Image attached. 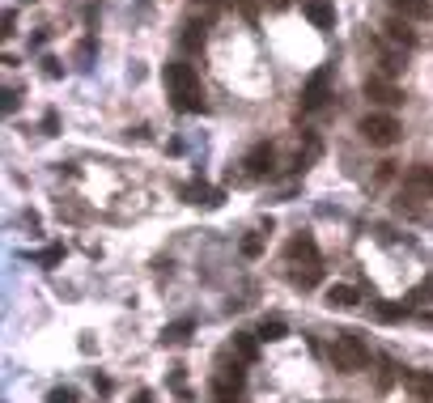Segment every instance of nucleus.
I'll list each match as a JSON object with an SVG mask.
<instances>
[{
	"label": "nucleus",
	"mask_w": 433,
	"mask_h": 403,
	"mask_svg": "<svg viewBox=\"0 0 433 403\" xmlns=\"http://www.w3.org/2000/svg\"><path fill=\"white\" fill-rule=\"evenodd\" d=\"M162 81H166V89H170V98H174V106H179L183 115L204 110V89H200V76H196L191 64H183V59L166 64V68H162Z\"/></svg>",
	"instance_id": "nucleus-1"
},
{
	"label": "nucleus",
	"mask_w": 433,
	"mask_h": 403,
	"mask_svg": "<svg viewBox=\"0 0 433 403\" xmlns=\"http://www.w3.org/2000/svg\"><path fill=\"white\" fill-rule=\"evenodd\" d=\"M327 357H332V365H336L340 374H357V370L370 365V348L361 344L357 331H340V340L327 348Z\"/></svg>",
	"instance_id": "nucleus-2"
},
{
	"label": "nucleus",
	"mask_w": 433,
	"mask_h": 403,
	"mask_svg": "<svg viewBox=\"0 0 433 403\" xmlns=\"http://www.w3.org/2000/svg\"><path fill=\"white\" fill-rule=\"evenodd\" d=\"M357 132H361L370 144L387 149V144H395V140H400V132H404V127H400V119H395V115H387V110H370V115L357 123Z\"/></svg>",
	"instance_id": "nucleus-3"
},
{
	"label": "nucleus",
	"mask_w": 433,
	"mask_h": 403,
	"mask_svg": "<svg viewBox=\"0 0 433 403\" xmlns=\"http://www.w3.org/2000/svg\"><path fill=\"white\" fill-rule=\"evenodd\" d=\"M327 89H332V68H319L306 85H302V110H319L327 102Z\"/></svg>",
	"instance_id": "nucleus-4"
},
{
	"label": "nucleus",
	"mask_w": 433,
	"mask_h": 403,
	"mask_svg": "<svg viewBox=\"0 0 433 403\" xmlns=\"http://www.w3.org/2000/svg\"><path fill=\"white\" fill-rule=\"evenodd\" d=\"M242 166H247L251 178H264V174H272V166H276V149H272V144H255Z\"/></svg>",
	"instance_id": "nucleus-5"
},
{
	"label": "nucleus",
	"mask_w": 433,
	"mask_h": 403,
	"mask_svg": "<svg viewBox=\"0 0 433 403\" xmlns=\"http://www.w3.org/2000/svg\"><path fill=\"white\" fill-rule=\"evenodd\" d=\"M366 98L378 102V106H395V102H404V93H400L391 81H383V76H366Z\"/></svg>",
	"instance_id": "nucleus-6"
},
{
	"label": "nucleus",
	"mask_w": 433,
	"mask_h": 403,
	"mask_svg": "<svg viewBox=\"0 0 433 403\" xmlns=\"http://www.w3.org/2000/svg\"><path fill=\"white\" fill-rule=\"evenodd\" d=\"M302 13H306L310 25H319V30H332V25H336V4H332V0H302Z\"/></svg>",
	"instance_id": "nucleus-7"
},
{
	"label": "nucleus",
	"mask_w": 433,
	"mask_h": 403,
	"mask_svg": "<svg viewBox=\"0 0 433 403\" xmlns=\"http://www.w3.org/2000/svg\"><path fill=\"white\" fill-rule=\"evenodd\" d=\"M383 30H387V38H391L395 47H404V51H412V47H417V30H412V21H404V17H391Z\"/></svg>",
	"instance_id": "nucleus-8"
},
{
	"label": "nucleus",
	"mask_w": 433,
	"mask_h": 403,
	"mask_svg": "<svg viewBox=\"0 0 433 403\" xmlns=\"http://www.w3.org/2000/svg\"><path fill=\"white\" fill-rule=\"evenodd\" d=\"M391 8H395V17H404V21H429L433 17L429 0H391Z\"/></svg>",
	"instance_id": "nucleus-9"
},
{
	"label": "nucleus",
	"mask_w": 433,
	"mask_h": 403,
	"mask_svg": "<svg viewBox=\"0 0 433 403\" xmlns=\"http://www.w3.org/2000/svg\"><path fill=\"white\" fill-rule=\"evenodd\" d=\"M323 297H327V306H332V310H349V306H357V302H361V293H357L353 285H327V293H323Z\"/></svg>",
	"instance_id": "nucleus-10"
},
{
	"label": "nucleus",
	"mask_w": 433,
	"mask_h": 403,
	"mask_svg": "<svg viewBox=\"0 0 433 403\" xmlns=\"http://www.w3.org/2000/svg\"><path fill=\"white\" fill-rule=\"evenodd\" d=\"M404 187H408V191H421V195L433 200V166H412V170L404 174Z\"/></svg>",
	"instance_id": "nucleus-11"
},
{
	"label": "nucleus",
	"mask_w": 433,
	"mask_h": 403,
	"mask_svg": "<svg viewBox=\"0 0 433 403\" xmlns=\"http://www.w3.org/2000/svg\"><path fill=\"white\" fill-rule=\"evenodd\" d=\"M289 259H306V263H319V246H315V238H310V234H298V238L289 242Z\"/></svg>",
	"instance_id": "nucleus-12"
},
{
	"label": "nucleus",
	"mask_w": 433,
	"mask_h": 403,
	"mask_svg": "<svg viewBox=\"0 0 433 403\" xmlns=\"http://www.w3.org/2000/svg\"><path fill=\"white\" fill-rule=\"evenodd\" d=\"M191 331H196V323H191V319H179V323H170V327L162 331V344H170V348H174V344H187Z\"/></svg>",
	"instance_id": "nucleus-13"
},
{
	"label": "nucleus",
	"mask_w": 433,
	"mask_h": 403,
	"mask_svg": "<svg viewBox=\"0 0 433 403\" xmlns=\"http://www.w3.org/2000/svg\"><path fill=\"white\" fill-rule=\"evenodd\" d=\"M183 195H187V204H208V208H213V204H221V191H208L204 183H187V187H183Z\"/></svg>",
	"instance_id": "nucleus-14"
},
{
	"label": "nucleus",
	"mask_w": 433,
	"mask_h": 403,
	"mask_svg": "<svg viewBox=\"0 0 433 403\" xmlns=\"http://www.w3.org/2000/svg\"><path fill=\"white\" fill-rule=\"evenodd\" d=\"M285 331H289V327H285V319H276V314H272V319H264V323L255 327V336H259L264 344H276V340H285Z\"/></svg>",
	"instance_id": "nucleus-15"
},
{
	"label": "nucleus",
	"mask_w": 433,
	"mask_h": 403,
	"mask_svg": "<svg viewBox=\"0 0 433 403\" xmlns=\"http://www.w3.org/2000/svg\"><path fill=\"white\" fill-rule=\"evenodd\" d=\"M289 280H293V285H298V289H319V285H323V268H319V263H310V268H306V272H302V268H298V272H293V276H289Z\"/></svg>",
	"instance_id": "nucleus-16"
},
{
	"label": "nucleus",
	"mask_w": 433,
	"mask_h": 403,
	"mask_svg": "<svg viewBox=\"0 0 433 403\" xmlns=\"http://www.w3.org/2000/svg\"><path fill=\"white\" fill-rule=\"evenodd\" d=\"M255 340H259V336H251V331H238V336H234V348H238L242 361H255Z\"/></svg>",
	"instance_id": "nucleus-17"
},
{
	"label": "nucleus",
	"mask_w": 433,
	"mask_h": 403,
	"mask_svg": "<svg viewBox=\"0 0 433 403\" xmlns=\"http://www.w3.org/2000/svg\"><path fill=\"white\" fill-rule=\"evenodd\" d=\"M238 251H242L247 259H259V255H264V234H247V238L238 242Z\"/></svg>",
	"instance_id": "nucleus-18"
},
{
	"label": "nucleus",
	"mask_w": 433,
	"mask_h": 403,
	"mask_svg": "<svg viewBox=\"0 0 433 403\" xmlns=\"http://www.w3.org/2000/svg\"><path fill=\"white\" fill-rule=\"evenodd\" d=\"M408 387H412L421 399H429V395H433V378H429V374H408Z\"/></svg>",
	"instance_id": "nucleus-19"
},
{
	"label": "nucleus",
	"mask_w": 433,
	"mask_h": 403,
	"mask_svg": "<svg viewBox=\"0 0 433 403\" xmlns=\"http://www.w3.org/2000/svg\"><path fill=\"white\" fill-rule=\"evenodd\" d=\"M183 47H187V51L204 47V25H200V21H191V25H187V34H183Z\"/></svg>",
	"instance_id": "nucleus-20"
},
{
	"label": "nucleus",
	"mask_w": 433,
	"mask_h": 403,
	"mask_svg": "<svg viewBox=\"0 0 433 403\" xmlns=\"http://www.w3.org/2000/svg\"><path fill=\"white\" fill-rule=\"evenodd\" d=\"M34 259H38V263H43V268H55V263H60V259H64V246H47V251H38V255H34Z\"/></svg>",
	"instance_id": "nucleus-21"
},
{
	"label": "nucleus",
	"mask_w": 433,
	"mask_h": 403,
	"mask_svg": "<svg viewBox=\"0 0 433 403\" xmlns=\"http://www.w3.org/2000/svg\"><path fill=\"white\" fill-rule=\"evenodd\" d=\"M404 314H408V306H387V302L378 306V319H383V323H395V319H404Z\"/></svg>",
	"instance_id": "nucleus-22"
},
{
	"label": "nucleus",
	"mask_w": 433,
	"mask_h": 403,
	"mask_svg": "<svg viewBox=\"0 0 433 403\" xmlns=\"http://www.w3.org/2000/svg\"><path fill=\"white\" fill-rule=\"evenodd\" d=\"M43 132H47V136H55V132H60V115H55V110H47V119H43Z\"/></svg>",
	"instance_id": "nucleus-23"
},
{
	"label": "nucleus",
	"mask_w": 433,
	"mask_h": 403,
	"mask_svg": "<svg viewBox=\"0 0 433 403\" xmlns=\"http://www.w3.org/2000/svg\"><path fill=\"white\" fill-rule=\"evenodd\" d=\"M47 403H77V395L64 387V391H51V395H47Z\"/></svg>",
	"instance_id": "nucleus-24"
},
{
	"label": "nucleus",
	"mask_w": 433,
	"mask_h": 403,
	"mask_svg": "<svg viewBox=\"0 0 433 403\" xmlns=\"http://www.w3.org/2000/svg\"><path fill=\"white\" fill-rule=\"evenodd\" d=\"M17 98H21V93H17V89H4V110H9V115H13V110H17Z\"/></svg>",
	"instance_id": "nucleus-25"
},
{
	"label": "nucleus",
	"mask_w": 433,
	"mask_h": 403,
	"mask_svg": "<svg viewBox=\"0 0 433 403\" xmlns=\"http://www.w3.org/2000/svg\"><path fill=\"white\" fill-rule=\"evenodd\" d=\"M264 4H268V8H289L293 0H264Z\"/></svg>",
	"instance_id": "nucleus-26"
},
{
	"label": "nucleus",
	"mask_w": 433,
	"mask_h": 403,
	"mask_svg": "<svg viewBox=\"0 0 433 403\" xmlns=\"http://www.w3.org/2000/svg\"><path fill=\"white\" fill-rule=\"evenodd\" d=\"M221 4H230V0H221Z\"/></svg>",
	"instance_id": "nucleus-27"
}]
</instances>
